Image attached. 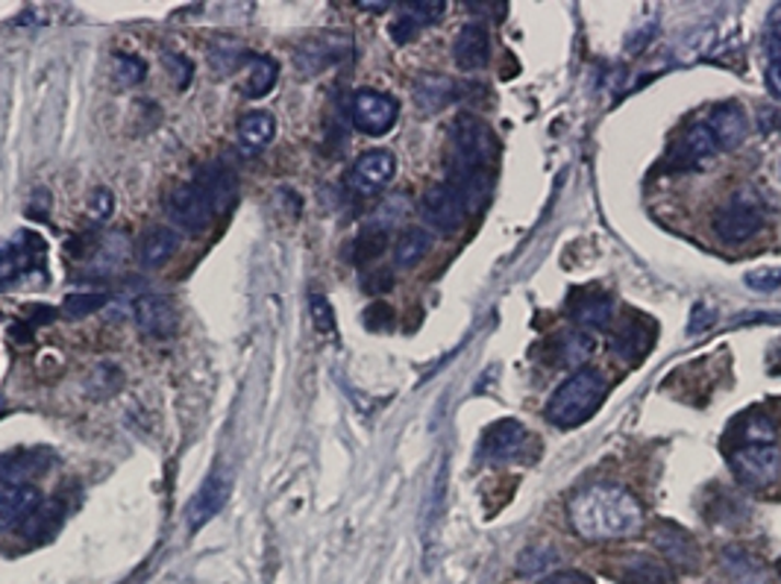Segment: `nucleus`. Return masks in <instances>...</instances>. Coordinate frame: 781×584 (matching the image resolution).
<instances>
[{
    "label": "nucleus",
    "mask_w": 781,
    "mask_h": 584,
    "mask_svg": "<svg viewBox=\"0 0 781 584\" xmlns=\"http://www.w3.org/2000/svg\"><path fill=\"white\" fill-rule=\"evenodd\" d=\"M162 62H165L168 73H171V80L176 82V89H188V85H192L194 65L188 62V59H185L183 54L165 50V54H162Z\"/></svg>",
    "instance_id": "ea45409f"
},
{
    "label": "nucleus",
    "mask_w": 781,
    "mask_h": 584,
    "mask_svg": "<svg viewBox=\"0 0 781 584\" xmlns=\"http://www.w3.org/2000/svg\"><path fill=\"white\" fill-rule=\"evenodd\" d=\"M133 318H136V327L145 332V335H153V339H168L174 335L176 327H180V311H176L174 300L171 297H162V294H145L133 302Z\"/></svg>",
    "instance_id": "9b49d317"
},
{
    "label": "nucleus",
    "mask_w": 781,
    "mask_h": 584,
    "mask_svg": "<svg viewBox=\"0 0 781 584\" xmlns=\"http://www.w3.org/2000/svg\"><path fill=\"white\" fill-rule=\"evenodd\" d=\"M723 566L732 575L735 584H767V570L755 556L744 552V549H726L723 556Z\"/></svg>",
    "instance_id": "cd10ccee"
},
{
    "label": "nucleus",
    "mask_w": 781,
    "mask_h": 584,
    "mask_svg": "<svg viewBox=\"0 0 781 584\" xmlns=\"http://www.w3.org/2000/svg\"><path fill=\"white\" fill-rule=\"evenodd\" d=\"M594 350H597V344H594V339L585 335V332H567V335H559V339H555V365L579 367L582 370V365L594 356Z\"/></svg>",
    "instance_id": "bb28decb"
},
{
    "label": "nucleus",
    "mask_w": 781,
    "mask_h": 584,
    "mask_svg": "<svg viewBox=\"0 0 781 584\" xmlns=\"http://www.w3.org/2000/svg\"><path fill=\"white\" fill-rule=\"evenodd\" d=\"M705 127L720 150H735L749 136V118H746L744 106H737V103H720L717 110L711 112Z\"/></svg>",
    "instance_id": "a211bd4d"
},
{
    "label": "nucleus",
    "mask_w": 781,
    "mask_h": 584,
    "mask_svg": "<svg viewBox=\"0 0 781 584\" xmlns=\"http://www.w3.org/2000/svg\"><path fill=\"white\" fill-rule=\"evenodd\" d=\"M365 323H368V329H374V332L391 329L394 327V311L388 309L386 302H377V306H370V309L365 311Z\"/></svg>",
    "instance_id": "c03bdc74"
},
{
    "label": "nucleus",
    "mask_w": 781,
    "mask_h": 584,
    "mask_svg": "<svg viewBox=\"0 0 781 584\" xmlns=\"http://www.w3.org/2000/svg\"><path fill=\"white\" fill-rule=\"evenodd\" d=\"M655 547L662 549V556L679 570H697L699 566V547L688 531H681L673 523H662L653 535Z\"/></svg>",
    "instance_id": "412c9836"
},
{
    "label": "nucleus",
    "mask_w": 781,
    "mask_h": 584,
    "mask_svg": "<svg viewBox=\"0 0 781 584\" xmlns=\"http://www.w3.org/2000/svg\"><path fill=\"white\" fill-rule=\"evenodd\" d=\"M309 311H312V323L321 335H335V318H332V306L323 294H312L309 297Z\"/></svg>",
    "instance_id": "58836bf2"
},
{
    "label": "nucleus",
    "mask_w": 781,
    "mask_h": 584,
    "mask_svg": "<svg viewBox=\"0 0 781 584\" xmlns=\"http://www.w3.org/2000/svg\"><path fill=\"white\" fill-rule=\"evenodd\" d=\"M711 323H714V311L708 309L705 302H699L697 309H693V314H690L688 332H693V335H697V332H702V329H708V327H711Z\"/></svg>",
    "instance_id": "49530a36"
},
{
    "label": "nucleus",
    "mask_w": 781,
    "mask_h": 584,
    "mask_svg": "<svg viewBox=\"0 0 781 584\" xmlns=\"http://www.w3.org/2000/svg\"><path fill=\"white\" fill-rule=\"evenodd\" d=\"M168 218L174 220L176 227H183L185 232H203L215 218L209 194L203 192L200 183L180 185L171 197H168Z\"/></svg>",
    "instance_id": "6e6552de"
},
{
    "label": "nucleus",
    "mask_w": 781,
    "mask_h": 584,
    "mask_svg": "<svg viewBox=\"0 0 781 584\" xmlns=\"http://www.w3.org/2000/svg\"><path fill=\"white\" fill-rule=\"evenodd\" d=\"M608 397V379L594 367H582L555 388L547 402V421L561 430H573L590 421Z\"/></svg>",
    "instance_id": "7ed1b4c3"
},
{
    "label": "nucleus",
    "mask_w": 781,
    "mask_h": 584,
    "mask_svg": "<svg viewBox=\"0 0 781 584\" xmlns=\"http://www.w3.org/2000/svg\"><path fill=\"white\" fill-rule=\"evenodd\" d=\"M655 341V323L644 314H634L629 311L620 323H617L615 339H611V350L617 356L629 362V365H638L641 358L653 350Z\"/></svg>",
    "instance_id": "f8f14e48"
},
{
    "label": "nucleus",
    "mask_w": 781,
    "mask_h": 584,
    "mask_svg": "<svg viewBox=\"0 0 781 584\" xmlns=\"http://www.w3.org/2000/svg\"><path fill=\"white\" fill-rule=\"evenodd\" d=\"M763 227V203L758 194H732L714 215V232L726 244H744Z\"/></svg>",
    "instance_id": "20e7f679"
},
{
    "label": "nucleus",
    "mask_w": 781,
    "mask_h": 584,
    "mask_svg": "<svg viewBox=\"0 0 781 584\" xmlns=\"http://www.w3.org/2000/svg\"><path fill=\"white\" fill-rule=\"evenodd\" d=\"M3 411H7V397L0 393V417H3Z\"/></svg>",
    "instance_id": "3c124183"
},
{
    "label": "nucleus",
    "mask_w": 781,
    "mask_h": 584,
    "mask_svg": "<svg viewBox=\"0 0 781 584\" xmlns=\"http://www.w3.org/2000/svg\"><path fill=\"white\" fill-rule=\"evenodd\" d=\"M349 50V38L341 33H321V36L306 38L303 45L297 47L295 65L303 73H318L330 65L341 62Z\"/></svg>",
    "instance_id": "ddd939ff"
},
{
    "label": "nucleus",
    "mask_w": 781,
    "mask_h": 584,
    "mask_svg": "<svg viewBox=\"0 0 781 584\" xmlns=\"http://www.w3.org/2000/svg\"><path fill=\"white\" fill-rule=\"evenodd\" d=\"M456 98V82L447 77H423L414 85V103L421 112H438Z\"/></svg>",
    "instance_id": "a878e982"
},
{
    "label": "nucleus",
    "mask_w": 781,
    "mask_h": 584,
    "mask_svg": "<svg viewBox=\"0 0 781 584\" xmlns=\"http://www.w3.org/2000/svg\"><path fill=\"white\" fill-rule=\"evenodd\" d=\"M110 302V297L101 291H77V294H68L62 302V314L68 320H80V318H89V314H94V311H101L103 306Z\"/></svg>",
    "instance_id": "f704fd0d"
},
{
    "label": "nucleus",
    "mask_w": 781,
    "mask_h": 584,
    "mask_svg": "<svg viewBox=\"0 0 781 584\" xmlns=\"http://www.w3.org/2000/svg\"><path fill=\"white\" fill-rule=\"evenodd\" d=\"M555 561V556L550 552V547L543 549H526L524 556H520V573L524 575H535V573H547V566Z\"/></svg>",
    "instance_id": "79ce46f5"
},
{
    "label": "nucleus",
    "mask_w": 781,
    "mask_h": 584,
    "mask_svg": "<svg viewBox=\"0 0 781 584\" xmlns=\"http://www.w3.org/2000/svg\"><path fill=\"white\" fill-rule=\"evenodd\" d=\"M763 50L772 59V65L781 62V3L772 7L767 15V27H763Z\"/></svg>",
    "instance_id": "4c0bfd02"
},
{
    "label": "nucleus",
    "mask_w": 781,
    "mask_h": 584,
    "mask_svg": "<svg viewBox=\"0 0 781 584\" xmlns=\"http://www.w3.org/2000/svg\"><path fill=\"white\" fill-rule=\"evenodd\" d=\"M740 440L744 444H772L776 440V423L767 414H746L740 423Z\"/></svg>",
    "instance_id": "c9c22d12"
},
{
    "label": "nucleus",
    "mask_w": 781,
    "mask_h": 584,
    "mask_svg": "<svg viewBox=\"0 0 781 584\" xmlns=\"http://www.w3.org/2000/svg\"><path fill=\"white\" fill-rule=\"evenodd\" d=\"M397 174V159L388 150H368L361 153L349 171V188L361 197H374L386 188Z\"/></svg>",
    "instance_id": "9d476101"
},
{
    "label": "nucleus",
    "mask_w": 781,
    "mask_h": 584,
    "mask_svg": "<svg viewBox=\"0 0 781 584\" xmlns=\"http://www.w3.org/2000/svg\"><path fill=\"white\" fill-rule=\"evenodd\" d=\"M92 211L97 215V218H110L112 211V194L106 192V188H101V192H94L92 197Z\"/></svg>",
    "instance_id": "de8ad7c7"
},
{
    "label": "nucleus",
    "mask_w": 781,
    "mask_h": 584,
    "mask_svg": "<svg viewBox=\"0 0 781 584\" xmlns=\"http://www.w3.org/2000/svg\"><path fill=\"white\" fill-rule=\"evenodd\" d=\"M279 77V65L271 56H250V80H248V98L259 101L271 94Z\"/></svg>",
    "instance_id": "473e14b6"
},
{
    "label": "nucleus",
    "mask_w": 781,
    "mask_h": 584,
    "mask_svg": "<svg viewBox=\"0 0 781 584\" xmlns=\"http://www.w3.org/2000/svg\"><path fill=\"white\" fill-rule=\"evenodd\" d=\"M176 247H180V236H176L174 229L168 227H157L150 229L148 236L138 241V262L145 267H162L171 262V256L176 253Z\"/></svg>",
    "instance_id": "b1692460"
},
{
    "label": "nucleus",
    "mask_w": 781,
    "mask_h": 584,
    "mask_svg": "<svg viewBox=\"0 0 781 584\" xmlns=\"http://www.w3.org/2000/svg\"><path fill=\"white\" fill-rule=\"evenodd\" d=\"M567 514L585 540H625L644 529V508L620 484H590L573 496Z\"/></svg>",
    "instance_id": "f257e3e1"
},
{
    "label": "nucleus",
    "mask_w": 781,
    "mask_h": 584,
    "mask_svg": "<svg viewBox=\"0 0 781 584\" xmlns=\"http://www.w3.org/2000/svg\"><path fill=\"white\" fill-rule=\"evenodd\" d=\"M541 584H594V579L579 570H559V573L547 575Z\"/></svg>",
    "instance_id": "a18cd8bd"
},
{
    "label": "nucleus",
    "mask_w": 781,
    "mask_h": 584,
    "mask_svg": "<svg viewBox=\"0 0 781 584\" xmlns=\"http://www.w3.org/2000/svg\"><path fill=\"white\" fill-rule=\"evenodd\" d=\"M429 247H433V236L426 232V229L421 227H409L403 232V236L397 238L394 244V265L397 267H412L417 265L426 253H429Z\"/></svg>",
    "instance_id": "c85d7f7f"
},
{
    "label": "nucleus",
    "mask_w": 781,
    "mask_h": 584,
    "mask_svg": "<svg viewBox=\"0 0 781 584\" xmlns=\"http://www.w3.org/2000/svg\"><path fill=\"white\" fill-rule=\"evenodd\" d=\"M38 508H42V493H38L33 484L3 488V491H0V531L27 526Z\"/></svg>",
    "instance_id": "2eb2a0df"
},
{
    "label": "nucleus",
    "mask_w": 781,
    "mask_h": 584,
    "mask_svg": "<svg viewBox=\"0 0 781 584\" xmlns=\"http://www.w3.org/2000/svg\"><path fill=\"white\" fill-rule=\"evenodd\" d=\"M746 285H749L753 291L761 294L776 291V288H781V267H758V271H749V274H746Z\"/></svg>",
    "instance_id": "a19ab883"
},
{
    "label": "nucleus",
    "mask_w": 781,
    "mask_h": 584,
    "mask_svg": "<svg viewBox=\"0 0 781 584\" xmlns=\"http://www.w3.org/2000/svg\"><path fill=\"white\" fill-rule=\"evenodd\" d=\"M232 496V470L227 467H215L203 484L194 491V496L185 505V523L188 531H200L203 526H209L223 512V505L230 503Z\"/></svg>",
    "instance_id": "39448f33"
},
{
    "label": "nucleus",
    "mask_w": 781,
    "mask_h": 584,
    "mask_svg": "<svg viewBox=\"0 0 781 584\" xmlns=\"http://www.w3.org/2000/svg\"><path fill=\"white\" fill-rule=\"evenodd\" d=\"M728 465L749 488H767L781 476V449L776 444H740Z\"/></svg>",
    "instance_id": "423d86ee"
},
{
    "label": "nucleus",
    "mask_w": 781,
    "mask_h": 584,
    "mask_svg": "<svg viewBox=\"0 0 781 584\" xmlns=\"http://www.w3.org/2000/svg\"><path fill=\"white\" fill-rule=\"evenodd\" d=\"M444 500H447V461H441V467H438L433 491H429V500H426V512H423V538H426V543L433 540L435 529H438V517H441L444 512Z\"/></svg>",
    "instance_id": "72a5a7b5"
},
{
    "label": "nucleus",
    "mask_w": 781,
    "mask_h": 584,
    "mask_svg": "<svg viewBox=\"0 0 781 584\" xmlns=\"http://www.w3.org/2000/svg\"><path fill=\"white\" fill-rule=\"evenodd\" d=\"M617 579L623 584H673L670 566L653 556H629L617 564Z\"/></svg>",
    "instance_id": "5701e85b"
},
{
    "label": "nucleus",
    "mask_w": 781,
    "mask_h": 584,
    "mask_svg": "<svg viewBox=\"0 0 781 584\" xmlns=\"http://www.w3.org/2000/svg\"><path fill=\"white\" fill-rule=\"evenodd\" d=\"M359 7H361V10H370V12H382V10H388L391 3H386V0H382V3H370V0H361Z\"/></svg>",
    "instance_id": "8fccbe9b"
},
{
    "label": "nucleus",
    "mask_w": 781,
    "mask_h": 584,
    "mask_svg": "<svg viewBox=\"0 0 781 584\" xmlns=\"http://www.w3.org/2000/svg\"><path fill=\"white\" fill-rule=\"evenodd\" d=\"M148 73V65L136 59V56H118V80L124 85H136V82L145 80Z\"/></svg>",
    "instance_id": "37998d69"
},
{
    "label": "nucleus",
    "mask_w": 781,
    "mask_h": 584,
    "mask_svg": "<svg viewBox=\"0 0 781 584\" xmlns=\"http://www.w3.org/2000/svg\"><path fill=\"white\" fill-rule=\"evenodd\" d=\"M447 3L441 0H421V3H403L397 12L394 24H391V38L397 45H405L417 38L426 27H433L435 21H441Z\"/></svg>",
    "instance_id": "4468645a"
},
{
    "label": "nucleus",
    "mask_w": 781,
    "mask_h": 584,
    "mask_svg": "<svg viewBox=\"0 0 781 584\" xmlns=\"http://www.w3.org/2000/svg\"><path fill=\"white\" fill-rule=\"evenodd\" d=\"M767 89H770L772 98H779L781 101V62L767 68Z\"/></svg>",
    "instance_id": "09e8293b"
},
{
    "label": "nucleus",
    "mask_w": 781,
    "mask_h": 584,
    "mask_svg": "<svg viewBox=\"0 0 781 584\" xmlns=\"http://www.w3.org/2000/svg\"><path fill=\"white\" fill-rule=\"evenodd\" d=\"M197 183L203 185V192L209 194L211 209L215 211L227 209V206L232 203V197H236V176H232L230 171H221V168L206 171Z\"/></svg>",
    "instance_id": "7c9ffc66"
},
{
    "label": "nucleus",
    "mask_w": 781,
    "mask_h": 584,
    "mask_svg": "<svg viewBox=\"0 0 781 584\" xmlns=\"http://www.w3.org/2000/svg\"><path fill=\"white\" fill-rule=\"evenodd\" d=\"M120 388H124V370L112 365V362H103V365H97L92 374L85 376V393L92 400H110Z\"/></svg>",
    "instance_id": "c756f323"
},
{
    "label": "nucleus",
    "mask_w": 781,
    "mask_h": 584,
    "mask_svg": "<svg viewBox=\"0 0 781 584\" xmlns=\"http://www.w3.org/2000/svg\"><path fill=\"white\" fill-rule=\"evenodd\" d=\"M452 56L461 71H482L491 62V36H487L485 24H479V21L464 24L456 36Z\"/></svg>",
    "instance_id": "6ab92c4d"
},
{
    "label": "nucleus",
    "mask_w": 781,
    "mask_h": 584,
    "mask_svg": "<svg viewBox=\"0 0 781 584\" xmlns=\"http://www.w3.org/2000/svg\"><path fill=\"white\" fill-rule=\"evenodd\" d=\"M386 241H388L386 229H379L370 224V227L356 238V262H368V259L379 256V253L386 250Z\"/></svg>",
    "instance_id": "e433bc0d"
},
{
    "label": "nucleus",
    "mask_w": 781,
    "mask_h": 584,
    "mask_svg": "<svg viewBox=\"0 0 781 584\" xmlns=\"http://www.w3.org/2000/svg\"><path fill=\"white\" fill-rule=\"evenodd\" d=\"M526 438H529V435H526L524 423L499 421L485 432L482 447H479V456L487 458V461H496V465H499V461H512V458L524 453Z\"/></svg>",
    "instance_id": "f3484780"
},
{
    "label": "nucleus",
    "mask_w": 781,
    "mask_h": 584,
    "mask_svg": "<svg viewBox=\"0 0 781 584\" xmlns=\"http://www.w3.org/2000/svg\"><path fill=\"white\" fill-rule=\"evenodd\" d=\"M349 112H353V124H356L359 133H365V136H386L388 129L397 124V118H400V103L391 94L377 92V89H359V92L353 94Z\"/></svg>",
    "instance_id": "0eeeda50"
},
{
    "label": "nucleus",
    "mask_w": 781,
    "mask_h": 584,
    "mask_svg": "<svg viewBox=\"0 0 781 584\" xmlns=\"http://www.w3.org/2000/svg\"><path fill=\"white\" fill-rule=\"evenodd\" d=\"M250 56L248 50H244V45L241 42H236V38H215L209 47V62L215 65V71L218 73H236L241 68V65L248 62Z\"/></svg>",
    "instance_id": "2f4dec72"
},
{
    "label": "nucleus",
    "mask_w": 781,
    "mask_h": 584,
    "mask_svg": "<svg viewBox=\"0 0 781 584\" xmlns=\"http://www.w3.org/2000/svg\"><path fill=\"white\" fill-rule=\"evenodd\" d=\"M54 456L47 449H12L0 456V482L7 488L30 484L38 473H45Z\"/></svg>",
    "instance_id": "dca6fc26"
},
{
    "label": "nucleus",
    "mask_w": 781,
    "mask_h": 584,
    "mask_svg": "<svg viewBox=\"0 0 781 584\" xmlns=\"http://www.w3.org/2000/svg\"><path fill=\"white\" fill-rule=\"evenodd\" d=\"M421 211L426 224L438 232H456L468 218V203L450 183H438L423 194Z\"/></svg>",
    "instance_id": "1a4fd4ad"
},
{
    "label": "nucleus",
    "mask_w": 781,
    "mask_h": 584,
    "mask_svg": "<svg viewBox=\"0 0 781 584\" xmlns=\"http://www.w3.org/2000/svg\"><path fill=\"white\" fill-rule=\"evenodd\" d=\"M717 150V141L708 133L705 124H697V127H690L688 133L673 145L670 156H667V164L676 168V171H688V168H697L702 159L714 156Z\"/></svg>",
    "instance_id": "aec40b11"
},
{
    "label": "nucleus",
    "mask_w": 781,
    "mask_h": 584,
    "mask_svg": "<svg viewBox=\"0 0 781 584\" xmlns=\"http://www.w3.org/2000/svg\"><path fill=\"white\" fill-rule=\"evenodd\" d=\"M571 318L576 327L590 329H606L615 320V300L602 291H582L571 300Z\"/></svg>",
    "instance_id": "4be33fe9"
},
{
    "label": "nucleus",
    "mask_w": 781,
    "mask_h": 584,
    "mask_svg": "<svg viewBox=\"0 0 781 584\" xmlns=\"http://www.w3.org/2000/svg\"><path fill=\"white\" fill-rule=\"evenodd\" d=\"M276 136V118L271 112L253 110L239 121V145L248 153H259L262 147H267Z\"/></svg>",
    "instance_id": "393cba45"
},
{
    "label": "nucleus",
    "mask_w": 781,
    "mask_h": 584,
    "mask_svg": "<svg viewBox=\"0 0 781 584\" xmlns=\"http://www.w3.org/2000/svg\"><path fill=\"white\" fill-rule=\"evenodd\" d=\"M494 138L491 129L476 118L461 112L450 129V180L447 183L464 197L468 211L479 209L491 194V162H494Z\"/></svg>",
    "instance_id": "f03ea898"
}]
</instances>
